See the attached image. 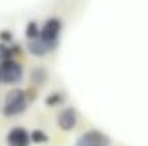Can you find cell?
I'll use <instances>...</instances> for the list:
<instances>
[{"mask_svg":"<svg viewBox=\"0 0 148 146\" xmlns=\"http://www.w3.org/2000/svg\"><path fill=\"white\" fill-rule=\"evenodd\" d=\"M28 100H26V91L21 88H12L10 91H7L5 98H3V105H2V115L7 119L12 117H19L23 115L28 108Z\"/></svg>","mask_w":148,"mask_h":146,"instance_id":"obj_1","label":"cell"},{"mask_svg":"<svg viewBox=\"0 0 148 146\" xmlns=\"http://www.w3.org/2000/svg\"><path fill=\"white\" fill-rule=\"evenodd\" d=\"M60 29H62V23L60 19L57 17H50L45 21L41 31H40V38L50 46V50L53 52L59 45V35H60Z\"/></svg>","mask_w":148,"mask_h":146,"instance_id":"obj_2","label":"cell"},{"mask_svg":"<svg viewBox=\"0 0 148 146\" xmlns=\"http://www.w3.org/2000/svg\"><path fill=\"white\" fill-rule=\"evenodd\" d=\"M0 71H2V83L3 84H17L23 81V65L16 60V59H10V60H0Z\"/></svg>","mask_w":148,"mask_h":146,"instance_id":"obj_3","label":"cell"},{"mask_svg":"<svg viewBox=\"0 0 148 146\" xmlns=\"http://www.w3.org/2000/svg\"><path fill=\"white\" fill-rule=\"evenodd\" d=\"M74 146H110V138L100 129H88L76 139Z\"/></svg>","mask_w":148,"mask_h":146,"instance_id":"obj_4","label":"cell"},{"mask_svg":"<svg viewBox=\"0 0 148 146\" xmlns=\"http://www.w3.org/2000/svg\"><path fill=\"white\" fill-rule=\"evenodd\" d=\"M5 145L7 146H31V136L29 131L23 126L10 127L5 134Z\"/></svg>","mask_w":148,"mask_h":146,"instance_id":"obj_5","label":"cell"},{"mask_svg":"<svg viewBox=\"0 0 148 146\" xmlns=\"http://www.w3.org/2000/svg\"><path fill=\"white\" fill-rule=\"evenodd\" d=\"M77 119H79L77 117V110L74 108V107H64V108L57 113L55 122H57V127L60 131L71 132V131L76 129V126H77Z\"/></svg>","mask_w":148,"mask_h":146,"instance_id":"obj_6","label":"cell"},{"mask_svg":"<svg viewBox=\"0 0 148 146\" xmlns=\"http://www.w3.org/2000/svg\"><path fill=\"white\" fill-rule=\"evenodd\" d=\"M26 50H28V53H31L33 57H43V55H47L48 52H52V50H50V46H48L41 38L29 40V41H28V45H26Z\"/></svg>","mask_w":148,"mask_h":146,"instance_id":"obj_7","label":"cell"},{"mask_svg":"<svg viewBox=\"0 0 148 146\" xmlns=\"http://www.w3.org/2000/svg\"><path fill=\"white\" fill-rule=\"evenodd\" d=\"M29 81L35 88L43 86L47 81H48V71L45 67H35L31 72H29Z\"/></svg>","mask_w":148,"mask_h":146,"instance_id":"obj_8","label":"cell"},{"mask_svg":"<svg viewBox=\"0 0 148 146\" xmlns=\"http://www.w3.org/2000/svg\"><path fill=\"white\" fill-rule=\"evenodd\" d=\"M64 102H66V95L60 93V91H52V93H48L47 98H45V105L50 107V108L60 107V105H64Z\"/></svg>","mask_w":148,"mask_h":146,"instance_id":"obj_9","label":"cell"},{"mask_svg":"<svg viewBox=\"0 0 148 146\" xmlns=\"http://www.w3.org/2000/svg\"><path fill=\"white\" fill-rule=\"evenodd\" d=\"M29 136H31V143L33 145H47L50 141V136L43 129H33V131H29Z\"/></svg>","mask_w":148,"mask_h":146,"instance_id":"obj_10","label":"cell"},{"mask_svg":"<svg viewBox=\"0 0 148 146\" xmlns=\"http://www.w3.org/2000/svg\"><path fill=\"white\" fill-rule=\"evenodd\" d=\"M40 31L41 29H40L36 21H29L28 26H26V29H24V35H26L28 40H36V38H40Z\"/></svg>","mask_w":148,"mask_h":146,"instance_id":"obj_11","label":"cell"},{"mask_svg":"<svg viewBox=\"0 0 148 146\" xmlns=\"http://www.w3.org/2000/svg\"><path fill=\"white\" fill-rule=\"evenodd\" d=\"M0 41L2 43H10L12 45V41H14V35L10 33V31H7V29H3V31H0Z\"/></svg>","mask_w":148,"mask_h":146,"instance_id":"obj_12","label":"cell"},{"mask_svg":"<svg viewBox=\"0 0 148 146\" xmlns=\"http://www.w3.org/2000/svg\"><path fill=\"white\" fill-rule=\"evenodd\" d=\"M26 91V100H28V103H33L35 100H36L38 96V91L35 86H31V88H28V89H24Z\"/></svg>","mask_w":148,"mask_h":146,"instance_id":"obj_13","label":"cell"},{"mask_svg":"<svg viewBox=\"0 0 148 146\" xmlns=\"http://www.w3.org/2000/svg\"><path fill=\"white\" fill-rule=\"evenodd\" d=\"M10 52H12V55H14V59H16V57L21 53V46L14 43V45H10Z\"/></svg>","mask_w":148,"mask_h":146,"instance_id":"obj_14","label":"cell"},{"mask_svg":"<svg viewBox=\"0 0 148 146\" xmlns=\"http://www.w3.org/2000/svg\"><path fill=\"white\" fill-rule=\"evenodd\" d=\"M0 83H2V71H0Z\"/></svg>","mask_w":148,"mask_h":146,"instance_id":"obj_15","label":"cell"}]
</instances>
